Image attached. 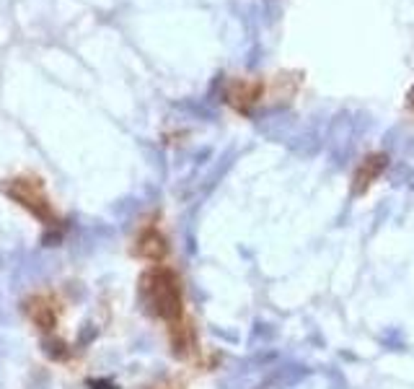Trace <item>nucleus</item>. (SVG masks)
Here are the masks:
<instances>
[{
  "mask_svg": "<svg viewBox=\"0 0 414 389\" xmlns=\"http://www.w3.org/2000/svg\"><path fill=\"white\" fill-rule=\"evenodd\" d=\"M140 293L153 317L171 324L187 319V303H184V286L181 278L169 265H150L140 278Z\"/></svg>",
  "mask_w": 414,
  "mask_h": 389,
  "instance_id": "f257e3e1",
  "label": "nucleus"
},
{
  "mask_svg": "<svg viewBox=\"0 0 414 389\" xmlns=\"http://www.w3.org/2000/svg\"><path fill=\"white\" fill-rule=\"evenodd\" d=\"M6 194L11 197L13 203H19L21 208H26L37 221H42L47 226L57 223V213H54L50 197L44 192L42 179H34V177H16L3 184Z\"/></svg>",
  "mask_w": 414,
  "mask_h": 389,
  "instance_id": "f03ea898",
  "label": "nucleus"
},
{
  "mask_svg": "<svg viewBox=\"0 0 414 389\" xmlns=\"http://www.w3.org/2000/svg\"><path fill=\"white\" fill-rule=\"evenodd\" d=\"M132 252L135 257L145 259L150 265H163V259L169 257V239L163 234V228L158 223H145L135 237Z\"/></svg>",
  "mask_w": 414,
  "mask_h": 389,
  "instance_id": "7ed1b4c3",
  "label": "nucleus"
},
{
  "mask_svg": "<svg viewBox=\"0 0 414 389\" xmlns=\"http://www.w3.org/2000/svg\"><path fill=\"white\" fill-rule=\"evenodd\" d=\"M23 309L29 314V319L37 330L42 332H52L60 319V303L54 301L52 293H34L23 301Z\"/></svg>",
  "mask_w": 414,
  "mask_h": 389,
  "instance_id": "20e7f679",
  "label": "nucleus"
},
{
  "mask_svg": "<svg viewBox=\"0 0 414 389\" xmlns=\"http://www.w3.org/2000/svg\"><path fill=\"white\" fill-rule=\"evenodd\" d=\"M166 332H169L171 350H174L176 356L184 358V361L197 358V353H200V343H197V332H194V324H192L189 317L176 324H171V327H166Z\"/></svg>",
  "mask_w": 414,
  "mask_h": 389,
  "instance_id": "39448f33",
  "label": "nucleus"
},
{
  "mask_svg": "<svg viewBox=\"0 0 414 389\" xmlns=\"http://www.w3.org/2000/svg\"><path fill=\"white\" fill-rule=\"evenodd\" d=\"M389 166V159L383 153H371L368 159H362L355 169V177H352V194H365L371 190V184L378 182V177L386 172Z\"/></svg>",
  "mask_w": 414,
  "mask_h": 389,
  "instance_id": "423d86ee",
  "label": "nucleus"
},
{
  "mask_svg": "<svg viewBox=\"0 0 414 389\" xmlns=\"http://www.w3.org/2000/svg\"><path fill=\"white\" fill-rule=\"evenodd\" d=\"M259 97H262V86L254 83V81H231L228 83V94H225L228 104L241 109V112H246L251 104H256Z\"/></svg>",
  "mask_w": 414,
  "mask_h": 389,
  "instance_id": "0eeeda50",
  "label": "nucleus"
},
{
  "mask_svg": "<svg viewBox=\"0 0 414 389\" xmlns=\"http://www.w3.org/2000/svg\"><path fill=\"white\" fill-rule=\"evenodd\" d=\"M156 389H184L181 384H174V381H169V384H161V387H156Z\"/></svg>",
  "mask_w": 414,
  "mask_h": 389,
  "instance_id": "6e6552de",
  "label": "nucleus"
},
{
  "mask_svg": "<svg viewBox=\"0 0 414 389\" xmlns=\"http://www.w3.org/2000/svg\"><path fill=\"white\" fill-rule=\"evenodd\" d=\"M409 104L414 107V86H412V91H409Z\"/></svg>",
  "mask_w": 414,
  "mask_h": 389,
  "instance_id": "1a4fd4ad",
  "label": "nucleus"
}]
</instances>
